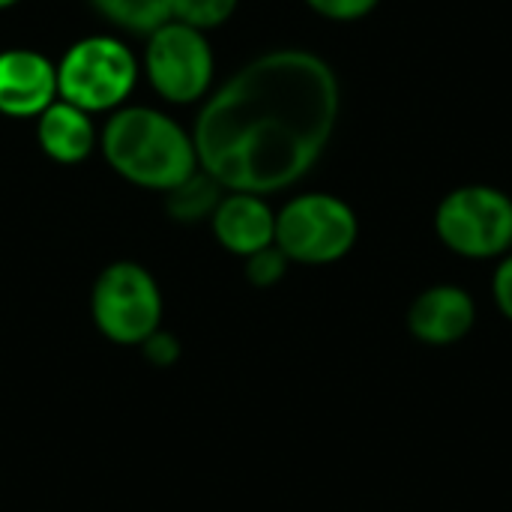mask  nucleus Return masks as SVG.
<instances>
[{
  "instance_id": "nucleus-1",
  "label": "nucleus",
  "mask_w": 512,
  "mask_h": 512,
  "mask_svg": "<svg viewBox=\"0 0 512 512\" xmlns=\"http://www.w3.org/2000/svg\"><path fill=\"white\" fill-rule=\"evenodd\" d=\"M336 120L339 81L327 60L303 48L261 54L201 108L198 168L225 192H282L321 159Z\"/></svg>"
},
{
  "instance_id": "nucleus-2",
  "label": "nucleus",
  "mask_w": 512,
  "mask_h": 512,
  "mask_svg": "<svg viewBox=\"0 0 512 512\" xmlns=\"http://www.w3.org/2000/svg\"><path fill=\"white\" fill-rule=\"evenodd\" d=\"M99 147L123 180L156 192H168L198 168L192 135L168 114L144 105L117 108L99 135Z\"/></svg>"
},
{
  "instance_id": "nucleus-3",
  "label": "nucleus",
  "mask_w": 512,
  "mask_h": 512,
  "mask_svg": "<svg viewBox=\"0 0 512 512\" xmlns=\"http://www.w3.org/2000/svg\"><path fill=\"white\" fill-rule=\"evenodd\" d=\"M138 81L135 54L114 36H84L57 63V99L81 111H117Z\"/></svg>"
},
{
  "instance_id": "nucleus-4",
  "label": "nucleus",
  "mask_w": 512,
  "mask_h": 512,
  "mask_svg": "<svg viewBox=\"0 0 512 512\" xmlns=\"http://www.w3.org/2000/svg\"><path fill=\"white\" fill-rule=\"evenodd\" d=\"M357 234L354 210L327 192L297 195L276 213V246L291 264H336L354 249Z\"/></svg>"
},
{
  "instance_id": "nucleus-5",
  "label": "nucleus",
  "mask_w": 512,
  "mask_h": 512,
  "mask_svg": "<svg viewBox=\"0 0 512 512\" xmlns=\"http://www.w3.org/2000/svg\"><path fill=\"white\" fill-rule=\"evenodd\" d=\"M90 315L108 342L138 348L162 327V291L147 267L114 261L93 282Z\"/></svg>"
},
{
  "instance_id": "nucleus-6",
  "label": "nucleus",
  "mask_w": 512,
  "mask_h": 512,
  "mask_svg": "<svg viewBox=\"0 0 512 512\" xmlns=\"http://www.w3.org/2000/svg\"><path fill=\"white\" fill-rule=\"evenodd\" d=\"M435 234L462 258H504L512 249V198L495 186H462L438 204Z\"/></svg>"
},
{
  "instance_id": "nucleus-7",
  "label": "nucleus",
  "mask_w": 512,
  "mask_h": 512,
  "mask_svg": "<svg viewBox=\"0 0 512 512\" xmlns=\"http://www.w3.org/2000/svg\"><path fill=\"white\" fill-rule=\"evenodd\" d=\"M144 69L162 99L174 105H189L207 96L216 63L207 36L171 18L147 36Z\"/></svg>"
},
{
  "instance_id": "nucleus-8",
  "label": "nucleus",
  "mask_w": 512,
  "mask_h": 512,
  "mask_svg": "<svg viewBox=\"0 0 512 512\" xmlns=\"http://www.w3.org/2000/svg\"><path fill=\"white\" fill-rule=\"evenodd\" d=\"M408 333L432 348L459 345L477 324V303L462 285H432L408 306Z\"/></svg>"
},
{
  "instance_id": "nucleus-9",
  "label": "nucleus",
  "mask_w": 512,
  "mask_h": 512,
  "mask_svg": "<svg viewBox=\"0 0 512 512\" xmlns=\"http://www.w3.org/2000/svg\"><path fill=\"white\" fill-rule=\"evenodd\" d=\"M57 99V66L33 48L0 51V114L39 117Z\"/></svg>"
},
{
  "instance_id": "nucleus-10",
  "label": "nucleus",
  "mask_w": 512,
  "mask_h": 512,
  "mask_svg": "<svg viewBox=\"0 0 512 512\" xmlns=\"http://www.w3.org/2000/svg\"><path fill=\"white\" fill-rule=\"evenodd\" d=\"M216 240L240 258L255 255L276 243V213L264 201V195L252 192H228L222 195L216 213L210 216Z\"/></svg>"
},
{
  "instance_id": "nucleus-11",
  "label": "nucleus",
  "mask_w": 512,
  "mask_h": 512,
  "mask_svg": "<svg viewBox=\"0 0 512 512\" xmlns=\"http://www.w3.org/2000/svg\"><path fill=\"white\" fill-rule=\"evenodd\" d=\"M36 141L48 159L60 165H78L96 150L99 135L87 111L72 102L54 99L36 117Z\"/></svg>"
},
{
  "instance_id": "nucleus-12",
  "label": "nucleus",
  "mask_w": 512,
  "mask_h": 512,
  "mask_svg": "<svg viewBox=\"0 0 512 512\" xmlns=\"http://www.w3.org/2000/svg\"><path fill=\"white\" fill-rule=\"evenodd\" d=\"M222 195L225 189L204 168H195L186 180H180L177 186L165 192V210L174 222H183V225L204 222L216 213Z\"/></svg>"
},
{
  "instance_id": "nucleus-13",
  "label": "nucleus",
  "mask_w": 512,
  "mask_h": 512,
  "mask_svg": "<svg viewBox=\"0 0 512 512\" xmlns=\"http://www.w3.org/2000/svg\"><path fill=\"white\" fill-rule=\"evenodd\" d=\"M90 6L111 24L150 36L174 18V0H90Z\"/></svg>"
},
{
  "instance_id": "nucleus-14",
  "label": "nucleus",
  "mask_w": 512,
  "mask_h": 512,
  "mask_svg": "<svg viewBox=\"0 0 512 512\" xmlns=\"http://www.w3.org/2000/svg\"><path fill=\"white\" fill-rule=\"evenodd\" d=\"M237 9V0H174V21H183L201 33L225 24Z\"/></svg>"
},
{
  "instance_id": "nucleus-15",
  "label": "nucleus",
  "mask_w": 512,
  "mask_h": 512,
  "mask_svg": "<svg viewBox=\"0 0 512 512\" xmlns=\"http://www.w3.org/2000/svg\"><path fill=\"white\" fill-rule=\"evenodd\" d=\"M288 255L273 243L267 249H258L255 255L246 258V279L255 285V288H273L285 279L288 273Z\"/></svg>"
},
{
  "instance_id": "nucleus-16",
  "label": "nucleus",
  "mask_w": 512,
  "mask_h": 512,
  "mask_svg": "<svg viewBox=\"0 0 512 512\" xmlns=\"http://www.w3.org/2000/svg\"><path fill=\"white\" fill-rule=\"evenodd\" d=\"M141 354H144V360L150 363V366H156V369H168V366H174L177 360H180V339L174 336V333H168V330H153L141 345Z\"/></svg>"
},
{
  "instance_id": "nucleus-17",
  "label": "nucleus",
  "mask_w": 512,
  "mask_h": 512,
  "mask_svg": "<svg viewBox=\"0 0 512 512\" xmlns=\"http://www.w3.org/2000/svg\"><path fill=\"white\" fill-rule=\"evenodd\" d=\"M306 3L330 21H357L378 6V0H306Z\"/></svg>"
},
{
  "instance_id": "nucleus-18",
  "label": "nucleus",
  "mask_w": 512,
  "mask_h": 512,
  "mask_svg": "<svg viewBox=\"0 0 512 512\" xmlns=\"http://www.w3.org/2000/svg\"><path fill=\"white\" fill-rule=\"evenodd\" d=\"M492 297H495V306L498 312L512 321V252H507L501 258V264L495 267V276H492Z\"/></svg>"
},
{
  "instance_id": "nucleus-19",
  "label": "nucleus",
  "mask_w": 512,
  "mask_h": 512,
  "mask_svg": "<svg viewBox=\"0 0 512 512\" xmlns=\"http://www.w3.org/2000/svg\"><path fill=\"white\" fill-rule=\"evenodd\" d=\"M18 0H0V9H9V6H15Z\"/></svg>"
}]
</instances>
